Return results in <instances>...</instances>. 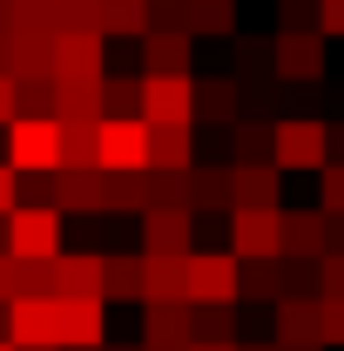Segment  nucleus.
Wrapping results in <instances>:
<instances>
[{
    "label": "nucleus",
    "instance_id": "12",
    "mask_svg": "<svg viewBox=\"0 0 344 351\" xmlns=\"http://www.w3.org/2000/svg\"><path fill=\"white\" fill-rule=\"evenodd\" d=\"M115 176L108 169H54V210H108Z\"/></svg>",
    "mask_w": 344,
    "mask_h": 351
},
{
    "label": "nucleus",
    "instance_id": "7",
    "mask_svg": "<svg viewBox=\"0 0 344 351\" xmlns=\"http://www.w3.org/2000/svg\"><path fill=\"white\" fill-rule=\"evenodd\" d=\"M230 250L243 263L284 257V210H230Z\"/></svg>",
    "mask_w": 344,
    "mask_h": 351
},
{
    "label": "nucleus",
    "instance_id": "2",
    "mask_svg": "<svg viewBox=\"0 0 344 351\" xmlns=\"http://www.w3.org/2000/svg\"><path fill=\"white\" fill-rule=\"evenodd\" d=\"M7 338H14V345H54V351H68V298H54V291L14 298V304H7Z\"/></svg>",
    "mask_w": 344,
    "mask_h": 351
},
{
    "label": "nucleus",
    "instance_id": "44",
    "mask_svg": "<svg viewBox=\"0 0 344 351\" xmlns=\"http://www.w3.org/2000/svg\"><path fill=\"white\" fill-rule=\"evenodd\" d=\"M236 351H284V345H277V338H243Z\"/></svg>",
    "mask_w": 344,
    "mask_h": 351
},
{
    "label": "nucleus",
    "instance_id": "6",
    "mask_svg": "<svg viewBox=\"0 0 344 351\" xmlns=\"http://www.w3.org/2000/svg\"><path fill=\"white\" fill-rule=\"evenodd\" d=\"M142 115L156 129L196 122V75H142Z\"/></svg>",
    "mask_w": 344,
    "mask_h": 351
},
{
    "label": "nucleus",
    "instance_id": "14",
    "mask_svg": "<svg viewBox=\"0 0 344 351\" xmlns=\"http://www.w3.org/2000/svg\"><path fill=\"white\" fill-rule=\"evenodd\" d=\"M47 291L54 298H101V250H82V257H61L47 263Z\"/></svg>",
    "mask_w": 344,
    "mask_h": 351
},
{
    "label": "nucleus",
    "instance_id": "48",
    "mask_svg": "<svg viewBox=\"0 0 344 351\" xmlns=\"http://www.w3.org/2000/svg\"><path fill=\"white\" fill-rule=\"evenodd\" d=\"M21 351H54V345H21Z\"/></svg>",
    "mask_w": 344,
    "mask_h": 351
},
{
    "label": "nucleus",
    "instance_id": "37",
    "mask_svg": "<svg viewBox=\"0 0 344 351\" xmlns=\"http://www.w3.org/2000/svg\"><path fill=\"white\" fill-rule=\"evenodd\" d=\"M317 189H324L317 210H324V217H344V162H331V169L317 176Z\"/></svg>",
    "mask_w": 344,
    "mask_h": 351
},
{
    "label": "nucleus",
    "instance_id": "46",
    "mask_svg": "<svg viewBox=\"0 0 344 351\" xmlns=\"http://www.w3.org/2000/svg\"><path fill=\"white\" fill-rule=\"evenodd\" d=\"M142 351H189V345H142Z\"/></svg>",
    "mask_w": 344,
    "mask_h": 351
},
{
    "label": "nucleus",
    "instance_id": "10",
    "mask_svg": "<svg viewBox=\"0 0 344 351\" xmlns=\"http://www.w3.org/2000/svg\"><path fill=\"white\" fill-rule=\"evenodd\" d=\"M108 75V34H61L54 41V82H101Z\"/></svg>",
    "mask_w": 344,
    "mask_h": 351
},
{
    "label": "nucleus",
    "instance_id": "35",
    "mask_svg": "<svg viewBox=\"0 0 344 351\" xmlns=\"http://www.w3.org/2000/svg\"><path fill=\"white\" fill-rule=\"evenodd\" d=\"M61 108V82L41 75V82H21V115H54Z\"/></svg>",
    "mask_w": 344,
    "mask_h": 351
},
{
    "label": "nucleus",
    "instance_id": "15",
    "mask_svg": "<svg viewBox=\"0 0 344 351\" xmlns=\"http://www.w3.org/2000/svg\"><path fill=\"white\" fill-rule=\"evenodd\" d=\"M142 345H196V304L169 298V304L142 311Z\"/></svg>",
    "mask_w": 344,
    "mask_h": 351
},
{
    "label": "nucleus",
    "instance_id": "29",
    "mask_svg": "<svg viewBox=\"0 0 344 351\" xmlns=\"http://www.w3.org/2000/svg\"><path fill=\"white\" fill-rule=\"evenodd\" d=\"M189 34L203 41H230L236 34V0H189Z\"/></svg>",
    "mask_w": 344,
    "mask_h": 351
},
{
    "label": "nucleus",
    "instance_id": "41",
    "mask_svg": "<svg viewBox=\"0 0 344 351\" xmlns=\"http://www.w3.org/2000/svg\"><path fill=\"white\" fill-rule=\"evenodd\" d=\"M317 27H324V41H344V0H324L317 7Z\"/></svg>",
    "mask_w": 344,
    "mask_h": 351
},
{
    "label": "nucleus",
    "instance_id": "30",
    "mask_svg": "<svg viewBox=\"0 0 344 351\" xmlns=\"http://www.w3.org/2000/svg\"><path fill=\"white\" fill-rule=\"evenodd\" d=\"M54 122H101V82H61Z\"/></svg>",
    "mask_w": 344,
    "mask_h": 351
},
{
    "label": "nucleus",
    "instance_id": "4",
    "mask_svg": "<svg viewBox=\"0 0 344 351\" xmlns=\"http://www.w3.org/2000/svg\"><path fill=\"white\" fill-rule=\"evenodd\" d=\"M7 257L54 263L61 257V210H54V203H21V210L7 217Z\"/></svg>",
    "mask_w": 344,
    "mask_h": 351
},
{
    "label": "nucleus",
    "instance_id": "20",
    "mask_svg": "<svg viewBox=\"0 0 344 351\" xmlns=\"http://www.w3.org/2000/svg\"><path fill=\"white\" fill-rule=\"evenodd\" d=\"M149 129H156V122H149ZM149 169H162V176H189L196 169V122L149 135Z\"/></svg>",
    "mask_w": 344,
    "mask_h": 351
},
{
    "label": "nucleus",
    "instance_id": "40",
    "mask_svg": "<svg viewBox=\"0 0 344 351\" xmlns=\"http://www.w3.org/2000/svg\"><path fill=\"white\" fill-rule=\"evenodd\" d=\"M14 210H21V169H14V162H0V223L14 217Z\"/></svg>",
    "mask_w": 344,
    "mask_h": 351
},
{
    "label": "nucleus",
    "instance_id": "32",
    "mask_svg": "<svg viewBox=\"0 0 344 351\" xmlns=\"http://www.w3.org/2000/svg\"><path fill=\"white\" fill-rule=\"evenodd\" d=\"M243 298H257V304H277V298H284V270H277V257L243 263Z\"/></svg>",
    "mask_w": 344,
    "mask_h": 351
},
{
    "label": "nucleus",
    "instance_id": "17",
    "mask_svg": "<svg viewBox=\"0 0 344 351\" xmlns=\"http://www.w3.org/2000/svg\"><path fill=\"white\" fill-rule=\"evenodd\" d=\"M142 75H196V34H142Z\"/></svg>",
    "mask_w": 344,
    "mask_h": 351
},
{
    "label": "nucleus",
    "instance_id": "8",
    "mask_svg": "<svg viewBox=\"0 0 344 351\" xmlns=\"http://www.w3.org/2000/svg\"><path fill=\"white\" fill-rule=\"evenodd\" d=\"M270 338L284 351L324 345V298H277L270 304Z\"/></svg>",
    "mask_w": 344,
    "mask_h": 351
},
{
    "label": "nucleus",
    "instance_id": "33",
    "mask_svg": "<svg viewBox=\"0 0 344 351\" xmlns=\"http://www.w3.org/2000/svg\"><path fill=\"white\" fill-rule=\"evenodd\" d=\"M196 338H223V345H236V304H196Z\"/></svg>",
    "mask_w": 344,
    "mask_h": 351
},
{
    "label": "nucleus",
    "instance_id": "27",
    "mask_svg": "<svg viewBox=\"0 0 344 351\" xmlns=\"http://www.w3.org/2000/svg\"><path fill=\"white\" fill-rule=\"evenodd\" d=\"M135 115H142V75H101V122H135Z\"/></svg>",
    "mask_w": 344,
    "mask_h": 351
},
{
    "label": "nucleus",
    "instance_id": "39",
    "mask_svg": "<svg viewBox=\"0 0 344 351\" xmlns=\"http://www.w3.org/2000/svg\"><path fill=\"white\" fill-rule=\"evenodd\" d=\"M156 27L162 34H189V0H156ZM149 27V34H156Z\"/></svg>",
    "mask_w": 344,
    "mask_h": 351
},
{
    "label": "nucleus",
    "instance_id": "16",
    "mask_svg": "<svg viewBox=\"0 0 344 351\" xmlns=\"http://www.w3.org/2000/svg\"><path fill=\"white\" fill-rule=\"evenodd\" d=\"M277 182H284L277 162H230V196H236V210H284V203H277Z\"/></svg>",
    "mask_w": 344,
    "mask_h": 351
},
{
    "label": "nucleus",
    "instance_id": "25",
    "mask_svg": "<svg viewBox=\"0 0 344 351\" xmlns=\"http://www.w3.org/2000/svg\"><path fill=\"white\" fill-rule=\"evenodd\" d=\"M236 115H243V88H236V75L196 82V122H236Z\"/></svg>",
    "mask_w": 344,
    "mask_h": 351
},
{
    "label": "nucleus",
    "instance_id": "24",
    "mask_svg": "<svg viewBox=\"0 0 344 351\" xmlns=\"http://www.w3.org/2000/svg\"><path fill=\"white\" fill-rule=\"evenodd\" d=\"M142 257H149V250H142ZM169 298H189V257H149L142 304H169Z\"/></svg>",
    "mask_w": 344,
    "mask_h": 351
},
{
    "label": "nucleus",
    "instance_id": "18",
    "mask_svg": "<svg viewBox=\"0 0 344 351\" xmlns=\"http://www.w3.org/2000/svg\"><path fill=\"white\" fill-rule=\"evenodd\" d=\"M324 250H331V217L324 210H284V257L324 263Z\"/></svg>",
    "mask_w": 344,
    "mask_h": 351
},
{
    "label": "nucleus",
    "instance_id": "47",
    "mask_svg": "<svg viewBox=\"0 0 344 351\" xmlns=\"http://www.w3.org/2000/svg\"><path fill=\"white\" fill-rule=\"evenodd\" d=\"M0 351H21V345H14V338H0Z\"/></svg>",
    "mask_w": 344,
    "mask_h": 351
},
{
    "label": "nucleus",
    "instance_id": "28",
    "mask_svg": "<svg viewBox=\"0 0 344 351\" xmlns=\"http://www.w3.org/2000/svg\"><path fill=\"white\" fill-rule=\"evenodd\" d=\"M61 169H101V122H61Z\"/></svg>",
    "mask_w": 344,
    "mask_h": 351
},
{
    "label": "nucleus",
    "instance_id": "34",
    "mask_svg": "<svg viewBox=\"0 0 344 351\" xmlns=\"http://www.w3.org/2000/svg\"><path fill=\"white\" fill-rule=\"evenodd\" d=\"M284 270V298H317V263L310 257H277Z\"/></svg>",
    "mask_w": 344,
    "mask_h": 351
},
{
    "label": "nucleus",
    "instance_id": "45",
    "mask_svg": "<svg viewBox=\"0 0 344 351\" xmlns=\"http://www.w3.org/2000/svg\"><path fill=\"white\" fill-rule=\"evenodd\" d=\"M189 351H236V345H223V338H196Z\"/></svg>",
    "mask_w": 344,
    "mask_h": 351
},
{
    "label": "nucleus",
    "instance_id": "42",
    "mask_svg": "<svg viewBox=\"0 0 344 351\" xmlns=\"http://www.w3.org/2000/svg\"><path fill=\"white\" fill-rule=\"evenodd\" d=\"M324 345H344V298H324Z\"/></svg>",
    "mask_w": 344,
    "mask_h": 351
},
{
    "label": "nucleus",
    "instance_id": "38",
    "mask_svg": "<svg viewBox=\"0 0 344 351\" xmlns=\"http://www.w3.org/2000/svg\"><path fill=\"white\" fill-rule=\"evenodd\" d=\"M317 298H344V250H324V263H317Z\"/></svg>",
    "mask_w": 344,
    "mask_h": 351
},
{
    "label": "nucleus",
    "instance_id": "22",
    "mask_svg": "<svg viewBox=\"0 0 344 351\" xmlns=\"http://www.w3.org/2000/svg\"><path fill=\"white\" fill-rule=\"evenodd\" d=\"M108 345V298H68V351Z\"/></svg>",
    "mask_w": 344,
    "mask_h": 351
},
{
    "label": "nucleus",
    "instance_id": "23",
    "mask_svg": "<svg viewBox=\"0 0 344 351\" xmlns=\"http://www.w3.org/2000/svg\"><path fill=\"white\" fill-rule=\"evenodd\" d=\"M156 27V0H101V34L108 41H142Z\"/></svg>",
    "mask_w": 344,
    "mask_h": 351
},
{
    "label": "nucleus",
    "instance_id": "31",
    "mask_svg": "<svg viewBox=\"0 0 344 351\" xmlns=\"http://www.w3.org/2000/svg\"><path fill=\"white\" fill-rule=\"evenodd\" d=\"M216 203H230L236 210V196H230V169H189V210H216Z\"/></svg>",
    "mask_w": 344,
    "mask_h": 351
},
{
    "label": "nucleus",
    "instance_id": "3",
    "mask_svg": "<svg viewBox=\"0 0 344 351\" xmlns=\"http://www.w3.org/2000/svg\"><path fill=\"white\" fill-rule=\"evenodd\" d=\"M7 162L21 176H54L61 169V122L54 115H14L7 122Z\"/></svg>",
    "mask_w": 344,
    "mask_h": 351
},
{
    "label": "nucleus",
    "instance_id": "36",
    "mask_svg": "<svg viewBox=\"0 0 344 351\" xmlns=\"http://www.w3.org/2000/svg\"><path fill=\"white\" fill-rule=\"evenodd\" d=\"M317 7L324 0H277V34H304V27H317ZM324 34V27H317Z\"/></svg>",
    "mask_w": 344,
    "mask_h": 351
},
{
    "label": "nucleus",
    "instance_id": "49",
    "mask_svg": "<svg viewBox=\"0 0 344 351\" xmlns=\"http://www.w3.org/2000/svg\"><path fill=\"white\" fill-rule=\"evenodd\" d=\"M304 351H324V345H304Z\"/></svg>",
    "mask_w": 344,
    "mask_h": 351
},
{
    "label": "nucleus",
    "instance_id": "1",
    "mask_svg": "<svg viewBox=\"0 0 344 351\" xmlns=\"http://www.w3.org/2000/svg\"><path fill=\"white\" fill-rule=\"evenodd\" d=\"M270 162H277L284 176H297V169L324 176V169H331V122H317V115H284V122H277Z\"/></svg>",
    "mask_w": 344,
    "mask_h": 351
},
{
    "label": "nucleus",
    "instance_id": "9",
    "mask_svg": "<svg viewBox=\"0 0 344 351\" xmlns=\"http://www.w3.org/2000/svg\"><path fill=\"white\" fill-rule=\"evenodd\" d=\"M149 122L135 115V122H101V169L108 176H142L149 169Z\"/></svg>",
    "mask_w": 344,
    "mask_h": 351
},
{
    "label": "nucleus",
    "instance_id": "13",
    "mask_svg": "<svg viewBox=\"0 0 344 351\" xmlns=\"http://www.w3.org/2000/svg\"><path fill=\"white\" fill-rule=\"evenodd\" d=\"M277 82H324V34H277Z\"/></svg>",
    "mask_w": 344,
    "mask_h": 351
},
{
    "label": "nucleus",
    "instance_id": "43",
    "mask_svg": "<svg viewBox=\"0 0 344 351\" xmlns=\"http://www.w3.org/2000/svg\"><path fill=\"white\" fill-rule=\"evenodd\" d=\"M14 115H21V82H14V75H0V129H7Z\"/></svg>",
    "mask_w": 344,
    "mask_h": 351
},
{
    "label": "nucleus",
    "instance_id": "5",
    "mask_svg": "<svg viewBox=\"0 0 344 351\" xmlns=\"http://www.w3.org/2000/svg\"><path fill=\"white\" fill-rule=\"evenodd\" d=\"M189 304H243V257L189 250Z\"/></svg>",
    "mask_w": 344,
    "mask_h": 351
},
{
    "label": "nucleus",
    "instance_id": "19",
    "mask_svg": "<svg viewBox=\"0 0 344 351\" xmlns=\"http://www.w3.org/2000/svg\"><path fill=\"white\" fill-rule=\"evenodd\" d=\"M142 277H149V257L142 250H101V298L108 304L142 298Z\"/></svg>",
    "mask_w": 344,
    "mask_h": 351
},
{
    "label": "nucleus",
    "instance_id": "26",
    "mask_svg": "<svg viewBox=\"0 0 344 351\" xmlns=\"http://www.w3.org/2000/svg\"><path fill=\"white\" fill-rule=\"evenodd\" d=\"M230 162H270V149H277V122L270 115H236L230 122Z\"/></svg>",
    "mask_w": 344,
    "mask_h": 351
},
{
    "label": "nucleus",
    "instance_id": "11",
    "mask_svg": "<svg viewBox=\"0 0 344 351\" xmlns=\"http://www.w3.org/2000/svg\"><path fill=\"white\" fill-rule=\"evenodd\" d=\"M189 230H196V210H189V203L149 210V217H142V250H149V257H189V250H196Z\"/></svg>",
    "mask_w": 344,
    "mask_h": 351
},
{
    "label": "nucleus",
    "instance_id": "21",
    "mask_svg": "<svg viewBox=\"0 0 344 351\" xmlns=\"http://www.w3.org/2000/svg\"><path fill=\"white\" fill-rule=\"evenodd\" d=\"M230 61H236V82L243 88H263L277 82V34H230Z\"/></svg>",
    "mask_w": 344,
    "mask_h": 351
}]
</instances>
